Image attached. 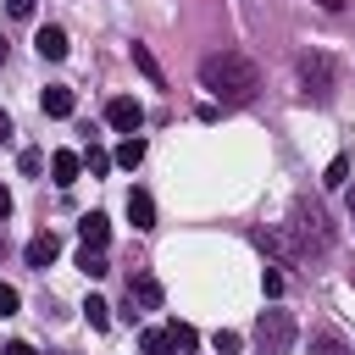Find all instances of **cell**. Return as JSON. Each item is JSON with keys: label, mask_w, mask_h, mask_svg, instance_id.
I'll list each match as a JSON object with an SVG mask.
<instances>
[{"label": "cell", "mask_w": 355, "mask_h": 355, "mask_svg": "<svg viewBox=\"0 0 355 355\" xmlns=\"http://www.w3.org/2000/svg\"><path fill=\"white\" fill-rule=\"evenodd\" d=\"M255 344H261V355H283L294 344V316L288 311H261L255 316Z\"/></svg>", "instance_id": "obj_4"}, {"label": "cell", "mask_w": 355, "mask_h": 355, "mask_svg": "<svg viewBox=\"0 0 355 355\" xmlns=\"http://www.w3.org/2000/svg\"><path fill=\"white\" fill-rule=\"evenodd\" d=\"M128 222H133L139 233H150V227H155V200H150L144 189H133V194H128Z\"/></svg>", "instance_id": "obj_12"}, {"label": "cell", "mask_w": 355, "mask_h": 355, "mask_svg": "<svg viewBox=\"0 0 355 355\" xmlns=\"http://www.w3.org/2000/svg\"><path fill=\"white\" fill-rule=\"evenodd\" d=\"M83 316H89V327H111V305H105L100 294H89V300H83Z\"/></svg>", "instance_id": "obj_19"}, {"label": "cell", "mask_w": 355, "mask_h": 355, "mask_svg": "<svg viewBox=\"0 0 355 355\" xmlns=\"http://www.w3.org/2000/svg\"><path fill=\"white\" fill-rule=\"evenodd\" d=\"M200 89L216 94V100H227V105H244V100L261 89V72H255L250 55L222 50V55H205V61H200Z\"/></svg>", "instance_id": "obj_1"}, {"label": "cell", "mask_w": 355, "mask_h": 355, "mask_svg": "<svg viewBox=\"0 0 355 355\" xmlns=\"http://www.w3.org/2000/svg\"><path fill=\"white\" fill-rule=\"evenodd\" d=\"M139 349H144V355H178L172 338H166V327H144V333H139Z\"/></svg>", "instance_id": "obj_17"}, {"label": "cell", "mask_w": 355, "mask_h": 355, "mask_svg": "<svg viewBox=\"0 0 355 355\" xmlns=\"http://www.w3.org/2000/svg\"><path fill=\"white\" fill-rule=\"evenodd\" d=\"M261 288H266V300H277L283 294V272H261Z\"/></svg>", "instance_id": "obj_26"}, {"label": "cell", "mask_w": 355, "mask_h": 355, "mask_svg": "<svg viewBox=\"0 0 355 355\" xmlns=\"http://www.w3.org/2000/svg\"><path fill=\"white\" fill-rule=\"evenodd\" d=\"M78 272H83V277H105V272H111V255L94 250V244H83V250H78Z\"/></svg>", "instance_id": "obj_15"}, {"label": "cell", "mask_w": 355, "mask_h": 355, "mask_svg": "<svg viewBox=\"0 0 355 355\" xmlns=\"http://www.w3.org/2000/svg\"><path fill=\"white\" fill-rule=\"evenodd\" d=\"M55 255H61V239H55L50 227H44V233H33V239L22 244V261H28V266H39V272H44Z\"/></svg>", "instance_id": "obj_8"}, {"label": "cell", "mask_w": 355, "mask_h": 355, "mask_svg": "<svg viewBox=\"0 0 355 355\" xmlns=\"http://www.w3.org/2000/svg\"><path fill=\"white\" fill-rule=\"evenodd\" d=\"M0 61H6V39H0Z\"/></svg>", "instance_id": "obj_34"}, {"label": "cell", "mask_w": 355, "mask_h": 355, "mask_svg": "<svg viewBox=\"0 0 355 355\" xmlns=\"http://www.w3.org/2000/svg\"><path fill=\"white\" fill-rule=\"evenodd\" d=\"M17 166H22V178H39V166H44V150H22V155H17Z\"/></svg>", "instance_id": "obj_23"}, {"label": "cell", "mask_w": 355, "mask_h": 355, "mask_svg": "<svg viewBox=\"0 0 355 355\" xmlns=\"http://www.w3.org/2000/svg\"><path fill=\"white\" fill-rule=\"evenodd\" d=\"M111 161H116V166H128V172H133V166H139V161H144V139H139V133H128V139H122V144H116V155H111Z\"/></svg>", "instance_id": "obj_16"}, {"label": "cell", "mask_w": 355, "mask_h": 355, "mask_svg": "<svg viewBox=\"0 0 355 355\" xmlns=\"http://www.w3.org/2000/svg\"><path fill=\"white\" fill-rule=\"evenodd\" d=\"M133 67H139L155 89H166V72H161V61H155V50H150V44H133Z\"/></svg>", "instance_id": "obj_14"}, {"label": "cell", "mask_w": 355, "mask_h": 355, "mask_svg": "<svg viewBox=\"0 0 355 355\" xmlns=\"http://www.w3.org/2000/svg\"><path fill=\"white\" fill-rule=\"evenodd\" d=\"M250 244H255V250H266L277 266H300V255H305V250H300V239H294L288 227H255V233H250Z\"/></svg>", "instance_id": "obj_5"}, {"label": "cell", "mask_w": 355, "mask_h": 355, "mask_svg": "<svg viewBox=\"0 0 355 355\" xmlns=\"http://www.w3.org/2000/svg\"><path fill=\"white\" fill-rule=\"evenodd\" d=\"M33 50H39L44 61H67V50H72V44H67V28L44 22V28H39V39H33Z\"/></svg>", "instance_id": "obj_10"}, {"label": "cell", "mask_w": 355, "mask_h": 355, "mask_svg": "<svg viewBox=\"0 0 355 355\" xmlns=\"http://www.w3.org/2000/svg\"><path fill=\"white\" fill-rule=\"evenodd\" d=\"M211 349H216V355H239V349H244V338H239V333H227V327H216V333H211Z\"/></svg>", "instance_id": "obj_20"}, {"label": "cell", "mask_w": 355, "mask_h": 355, "mask_svg": "<svg viewBox=\"0 0 355 355\" xmlns=\"http://www.w3.org/2000/svg\"><path fill=\"white\" fill-rule=\"evenodd\" d=\"M166 338H172V349H178V355H183V349H194V344H200V333H194V327H189V322H166Z\"/></svg>", "instance_id": "obj_18"}, {"label": "cell", "mask_w": 355, "mask_h": 355, "mask_svg": "<svg viewBox=\"0 0 355 355\" xmlns=\"http://www.w3.org/2000/svg\"><path fill=\"white\" fill-rule=\"evenodd\" d=\"M139 311H161V283L150 272H139L128 283V316H139Z\"/></svg>", "instance_id": "obj_7"}, {"label": "cell", "mask_w": 355, "mask_h": 355, "mask_svg": "<svg viewBox=\"0 0 355 355\" xmlns=\"http://www.w3.org/2000/svg\"><path fill=\"white\" fill-rule=\"evenodd\" d=\"M0 144H11V116L0 111Z\"/></svg>", "instance_id": "obj_29"}, {"label": "cell", "mask_w": 355, "mask_h": 355, "mask_svg": "<svg viewBox=\"0 0 355 355\" xmlns=\"http://www.w3.org/2000/svg\"><path fill=\"white\" fill-rule=\"evenodd\" d=\"M78 233H83V244L105 250V239H111V216H105V211H89V216L78 222Z\"/></svg>", "instance_id": "obj_13"}, {"label": "cell", "mask_w": 355, "mask_h": 355, "mask_svg": "<svg viewBox=\"0 0 355 355\" xmlns=\"http://www.w3.org/2000/svg\"><path fill=\"white\" fill-rule=\"evenodd\" d=\"M39 105H44V116H72V89L67 83H44V94H39Z\"/></svg>", "instance_id": "obj_11"}, {"label": "cell", "mask_w": 355, "mask_h": 355, "mask_svg": "<svg viewBox=\"0 0 355 355\" xmlns=\"http://www.w3.org/2000/svg\"><path fill=\"white\" fill-rule=\"evenodd\" d=\"M83 166H89V172H94V178H105V172H111V166H116V161H111V155H105V150H100V144H89V155H83Z\"/></svg>", "instance_id": "obj_21"}, {"label": "cell", "mask_w": 355, "mask_h": 355, "mask_svg": "<svg viewBox=\"0 0 355 355\" xmlns=\"http://www.w3.org/2000/svg\"><path fill=\"white\" fill-rule=\"evenodd\" d=\"M6 216H11V194L0 189V222H6Z\"/></svg>", "instance_id": "obj_30"}, {"label": "cell", "mask_w": 355, "mask_h": 355, "mask_svg": "<svg viewBox=\"0 0 355 355\" xmlns=\"http://www.w3.org/2000/svg\"><path fill=\"white\" fill-rule=\"evenodd\" d=\"M105 122H111L116 133H139V128H144V105H139L133 94H116V100L105 105Z\"/></svg>", "instance_id": "obj_6"}, {"label": "cell", "mask_w": 355, "mask_h": 355, "mask_svg": "<svg viewBox=\"0 0 355 355\" xmlns=\"http://www.w3.org/2000/svg\"><path fill=\"white\" fill-rule=\"evenodd\" d=\"M17 305H22V294L11 283H0V316H17Z\"/></svg>", "instance_id": "obj_24"}, {"label": "cell", "mask_w": 355, "mask_h": 355, "mask_svg": "<svg viewBox=\"0 0 355 355\" xmlns=\"http://www.w3.org/2000/svg\"><path fill=\"white\" fill-rule=\"evenodd\" d=\"M78 172H83V155H78V150H55V155H50V183H55V189H72Z\"/></svg>", "instance_id": "obj_9"}, {"label": "cell", "mask_w": 355, "mask_h": 355, "mask_svg": "<svg viewBox=\"0 0 355 355\" xmlns=\"http://www.w3.org/2000/svg\"><path fill=\"white\" fill-rule=\"evenodd\" d=\"M0 355H39V349H33V344H28V338H11V344H6V349H0Z\"/></svg>", "instance_id": "obj_28"}, {"label": "cell", "mask_w": 355, "mask_h": 355, "mask_svg": "<svg viewBox=\"0 0 355 355\" xmlns=\"http://www.w3.org/2000/svg\"><path fill=\"white\" fill-rule=\"evenodd\" d=\"M300 83H305V100L327 105V100L338 94V67H333V55H327V50H305V55H300Z\"/></svg>", "instance_id": "obj_2"}, {"label": "cell", "mask_w": 355, "mask_h": 355, "mask_svg": "<svg viewBox=\"0 0 355 355\" xmlns=\"http://www.w3.org/2000/svg\"><path fill=\"white\" fill-rule=\"evenodd\" d=\"M349 216H355V189H349Z\"/></svg>", "instance_id": "obj_32"}, {"label": "cell", "mask_w": 355, "mask_h": 355, "mask_svg": "<svg viewBox=\"0 0 355 355\" xmlns=\"http://www.w3.org/2000/svg\"><path fill=\"white\" fill-rule=\"evenodd\" d=\"M316 6H322V11H344V0H316Z\"/></svg>", "instance_id": "obj_31"}, {"label": "cell", "mask_w": 355, "mask_h": 355, "mask_svg": "<svg viewBox=\"0 0 355 355\" xmlns=\"http://www.w3.org/2000/svg\"><path fill=\"white\" fill-rule=\"evenodd\" d=\"M311 355H349L338 338H311Z\"/></svg>", "instance_id": "obj_25"}, {"label": "cell", "mask_w": 355, "mask_h": 355, "mask_svg": "<svg viewBox=\"0 0 355 355\" xmlns=\"http://www.w3.org/2000/svg\"><path fill=\"white\" fill-rule=\"evenodd\" d=\"M6 11H11L17 22H22V17H33V0H6Z\"/></svg>", "instance_id": "obj_27"}, {"label": "cell", "mask_w": 355, "mask_h": 355, "mask_svg": "<svg viewBox=\"0 0 355 355\" xmlns=\"http://www.w3.org/2000/svg\"><path fill=\"white\" fill-rule=\"evenodd\" d=\"M344 178H349V155H333V161H327V178H322V183H327V189H344Z\"/></svg>", "instance_id": "obj_22"}, {"label": "cell", "mask_w": 355, "mask_h": 355, "mask_svg": "<svg viewBox=\"0 0 355 355\" xmlns=\"http://www.w3.org/2000/svg\"><path fill=\"white\" fill-rule=\"evenodd\" d=\"M288 233L300 239V250L311 255V250H327L333 244V227H327V216H322V205H294V222H288Z\"/></svg>", "instance_id": "obj_3"}, {"label": "cell", "mask_w": 355, "mask_h": 355, "mask_svg": "<svg viewBox=\"0 0 355 355\" xmlns=\"http://www.w3.org/2000/svg\"><path fill=\"white\" fill-rule=\"evenodd\" d=\"M0 255H6V233H0Z\"/></svg>", "instance_id": "obj_33"}]
</instances>
